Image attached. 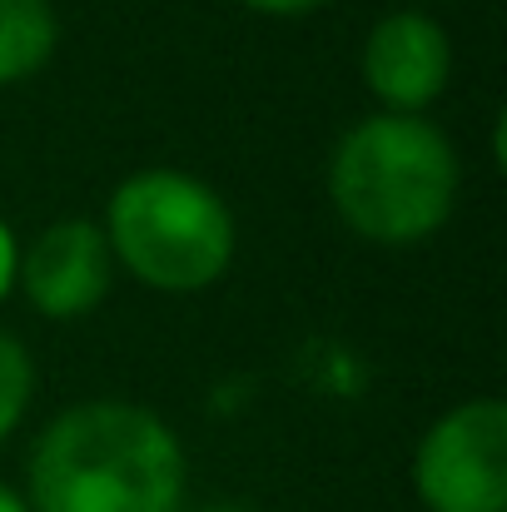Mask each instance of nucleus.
I'll return each mask as SVG.
<instances>
[{
	"instance_id": "f257e3e1",
	"label": "nucleus",
	"mask_w": 507,
	"mask_h": 512,
	"mask_svg": "<svg viewBox=\"0 0 507 512\" xmlns=\"http://www.w3.org/2000/svg\"><path fill=\"white\" fill-rule=\"evenodd\" d=\"M184 448L140 403H80L30 453V512H179Z\"/></svg>"
},
{
	"instance_id": "f03ea898",
	"label": "nucleus",
	"mask_w": 507,
	"mask_h": 512,
	"mask_svg": "<svg viewBox=\"0 0 507 512\" xmlns=\"http://www.w3.org/2000/svg\"><path fill=\"white\" fill-rule=\"evenodd\" d=\"M343 224L373 244H418L453 214L458 155L418 115H373L343 135L329 170Z\"/></svg>"
},
{
	"instance_id": "7ed1b4c3",
	"label": "nucleus",
	"mask_w": 507,
	"mask_h": 512,
	"mask_svg": "<svg viewBox=\"0 0 507 512\" xmlns=\"http://www.w3.org/2000/svg\"><path fill=\"white\" fill-rule=\"evenodd\" d=\"M105 239L125 269L160 294L209 289L234 259L229 204L179 170L130 174L110 199Z\"/></svg>"
},
{
	"instance_id": "20e7f679",
	"label": "nucleus",
	"mask_w": 507,
	"mask_h": 512,
	"mask_svg": "<svg viewBox=\"0 0 507 512\" xmlns=\"http://www.w3.org/2000/svg\"><path fill=\"white\" fill-rule=\"evenodd\" d=\"M413 488L428 512H507V408L473 398L443 413L418 453Z\"/></svg>"
},
{
	"instance_id": "39448f33",
	"label": "nucleus",
	"mask_w": 507,
	"mask_h": 512,
	"mask_svg": "<svg viewBox=\"0 0 507 512\" xmlns=\"http://www.w3.org/2000/svg\"><path fill=\"white\" fill-rule=\"evenodd\" d=\"M15 279L45 319H80L110 294V239L90 219H60L30 244Z\"/></svg>"
},
{
	"instance_id": "423d86ee",
	"label": "nucleus",
	"mask_w": 507,
	"mask_h": 512,
	"mask_svg": "<svg viewBox=\"0 0 507 512\" xmlns=\"http://www.w3.org/2000/svg\"><path fill=\"white\" fill-rule=\"evenodd\" d=\"M448 70H453L448 35L438 20L418 10H398L378 20L363 45V80L393 115H413L433 105L448 85Z\"/></svg>"
},
{
	"instance_id": "0eeeda50",
	"label": "nucleus",
	"mask_w": 507,
	"mask_h": 512,
	"mask_svg": "<svg viewBox=\"0 0 507 512\" xmlns=\"http://www.w3.org/2000/svg\"><path fill=\"white\" fill-rule=\"evenodd\" d=\"M55 35L50 0H0V85L30 80L55 55Z\"/></svg>"
},
{
	"instance_id": "6e6552de",
	"label": "nucleus",
	"mask_w": 507,
	"mask_h": 512,
	"mask_svg": "<svg viewBox=\"0 0 507 512\" xmlns=\"http://www.w3.org/2000/svg\"><path fill=\"white\" fill-rule=\"evenodd\" d=\"M30 388H35L30 353L20 348V339H10V334L0 329V438H10V433H15V423L25 418Z\"/></svg>"
},
{
	"instance_id": "1a4fd4ad",
	"label": "nucleus",
	"mask_w": 507,
	"mask_h": 512,
	"mask_svg": "<svg viewBox=\"0 0 507 512\" xmlns=\"http://www.w3.org/2000/svg\"><path fill=\"white\" fill-rule=\"evenodd\" d=\"M15 269H20V254H15V239H10V229L0 224V299L10 294V284H15Z\"/></svg>"
},
{
	"instance_id": "9d476101",
	"label": "nucleus",
	"mask_w": 507,
	"mask_h": 512,
	"mask_svg": "<svg viewBox=\"0 0 507 512\" xmlns=\"http://www.w3.org/2000/svg\"><path fill=\"white\" fill-rule=\"evenodd\" d=\"M249 10H259V15H309V10H319L324 0H244Z\"/></svg>"
},
{
	"instance_id": "9b49d317",
	"label": "nucleus",
	"mask_w": 507,
	"mask_h": 512,
	"mask_svg": "<svg viewBox=\"0 0 507 512\" xmlns=\"http://www.w3.org/2000/svg\"><path fill=\"white\" fill-rule=\"evenodd\" d=\"M0 512H30V503H25L15 488H5V483H0Z\"/></svg>"
},
{
	"instance_id": "f8f14e48",
	"label": "nucleus",
	"mask_w": 507,
	"mask_h": 512,
	"mask_svg": "<svg viewBox=\"0 0 507 512\" xmlns=\"http://www.w3.org/2000/svg\"><path fill=\"white\" fill-rule=\"evenodd\" d=\"M204 512H254V508H204Z\"/></svg>"
}]
</instances>
